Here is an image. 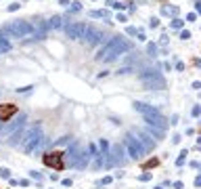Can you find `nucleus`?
Wrapping results in <instances>:
<instances>
[{
	"mask_svg": "<svg viewBox=\"0 0 201 189\" xmlns=\"http://www.w3.org/2000/svg\"><path fill=\"white\" fill-rule=\"evenodd\" d=\"M141 82L147 86V88H166V80L161 78V74L155 70H145L138 74Z\"/></svg>",
	"mask_w": 201,
	"mask_h": 189,
	"instance_id": "obj_4",
	"label": "nucleus"
},
{
	"mask_svg": "<svg viewBox=\"0 0 201 189\" xmlns=\"http://www.w3.org/2000/svg\"><path fill=\"white\" fill-rule=\"evenodd\" d=\"M155 164H157V160H149V162L145 164V168H151V166H155Z\"/></svg>",
	"mask_w": 201,
	"mask_h": 189,
	"instance_id": "obj_19",
	"label": "nucleus"
},
{
	"mask_svg": "<svg viewBox=\"0 0 201 189\" xmlns=\"http://www.w3.org/2000/svg\"><path fill=\"white\" fill-rule=\"evenodd\" d=\"M84 40H86L88 44H96L99 40H103V34H101V32H96V30H90V27H88V32H86V36H84Z\"/></svg>",
	"mask_w": 201,
	"mask_h": 189,
	"instance_id": "obj_12",
	"label": "nucleus"
},
{
	"mask_svg": "<svg viewBox=\"0 0 201 189\" xmlns=\"http://www.w3.org/2000/svg\"><path fill=\"white\" fill-rule=\"evenodd\" d=\"M128 48H130V42H128L126 38H122V36H115V38H111L105 46L101 48V53L96 55V59L113 61V59H118L119 55H124Z\"/></svg>",
	"mask_w": 201,
	"mask_h": 189,
	"instance_id": "obj_1",
	"label": "nucleus"
},
{
	"mask_svg": "<svg viewBox=\"0 0 201 189\" xmlns=\"http://www.w3.org/2000/svg\"><path fill=\"white\" fill-rule=\"evenodd\" d=\"M67 155H69V166H75L78 164V160H80V155H82V151H80V143L73 141L69 145V151H67Z\"/></svg>",
	"mask_w": 201,
	"mask_h": 189,
	"instance_id": "obj_10",
	"label": "nucleus"
},
{
	"mask_svg": "<svg viewBox=\"0 0 201 189\" xmlns=\"http://www.w3.org/2000/svg\"><path fill=\"white\" fill-rule=\"evenodd\" d=\"M17 111H19V107L13 105V103H0V120L2 122H9Z\"/></svg>",
	"mask_w": 201,
	"mask_h": 189,
	"instance_id": "obj_9",
	"label": "nucleus"
},
{
	"mask_svg": "<svg viewBox=\"0 0 201 189\" xmlns=\"http://www.w3.org/2000/svg\"><path fill=\"white\" fill-rule=\"evenodd\" d=\"M151 135H155L157 139H161V137H164V130H159V128H155V126H151Z\"/></svg>",
	"mask_w": 201,
	"mask_h": 189,
	"instance_id": "obj_15",
	"label": "nucleus"
},
{
	"mask_svg": "<svg viewBox=\"0 0 201 189\" xmlns=\"http://www.w3.org/2000/svg\"><path fill=\"white\" fill-rule=\"evenodd\" d=\"M42 139H44V137L40 135V126H32V128H29V132H23V141H21V145H23V151L32 154L34 149H38V147H40Z\"/></svg>",
	"mask_w": 201,
	"mask_h": 189,
	"instance_id": "obj_3",
	"label": "nucleus"
},
{
	"mask_svg": "<svg viewBox=\"0 0 201 189\" xmlns=\"http://www.w3.org/2000/svg\"><path fill=\"white\" fill-rule=\"evenodd\" d=\"M126 160V151L122 145H113L111 147V154H107V166H118V164H124Z\"/></svg>",
	"mask_w": 201,
	"mask_h": 189,
	"instance_id": "obj_7",
	"label": "nucleus"
},
{
	"mask_svg": "<svg viewBox=\"0 0 201 189\" xmlns=\"http://www.w3.org/2000/svg\"><path fill=\"white\" fill-rule=\"evenodd\" d=\"M180 38H182V40H189L191 34H189V32H182V34H180Z\"/></svg>",
	"mask_w": 201,
	"mask_h": 189,
	"instance_id": "obj_21",
	"label": "nucleus"
},
{
	"mask_svg": "<svg viewBox=\"0 0 201 189\" xmlns=\"http://www.w3.org/2000/svg\"><path fill=\"white\" fill-rule=\"evenodd\" d=\"M0 177L2 179H11V172H9L6 168H0Z\"/></svg>",
	"mask_w": 201,
	"mask_h": 189,
	"instance_id": "obj_16",
	"label": "nucleus"
},
{
	"mask_svg": "<svg viewBox=\"0 0 201 189\" xmlns=\"http://www.w3.org/2000/svg\"><path fill=\"white\" fill-rule=\"evenodd\" d=\"M180 25H182V21H178V19H176V21H172V27H180Z\"/></svg>",
	"mask_w": 201,
	"mask_h": 189,
	"instance_id": "obj_22",
	"label": "nucleus"
},
{
	"mask_svg": "<svg viewBox=\"0 0 201 189\" xmlns=\"http://www.w3.org/2000/svg\"><path fill=\"white\" fill-rule=\"evenodd\" d=\"M44 164L55 168V170H63L65 162H63V154L61 151H46L44 154Z\"/></svg>",
	"mask_w": 201,
	"mask_h": 189,
	"instance_id": "obj_6",
	"label": "nucleus"
},
{
	"mask_svg": "<svg viewBox=\"0 0 201 189\" xmlns=\"http://www.w3.org/2000/svg\"><path fill=\"white\" fill-rule=\"evenodd\" d=\"M138 179H141V181H149V179H151V175H149V172H145V175H141Z\"/></svg>",
	"mask_w": 201,
	"mask_h": 189,
	"instance_id": "obj_20",
	"label": "nucleus"
},
{
	"mask_svg": "<svg viewBox=\"0 0 201 189\" xmlns=\"http://www.w3.org/2000/svg\"><path fill=\"white\" fill-rule=\"evenodd\" d=\"M29 177L36 179V181H40V179H42V177H40V172H36V170H32V172H29Z\"/></svg>",
	"mask_w": 201,
	"mask_h": 189,
	"instance_id": "obj_18",
	"label": "nucleus"
},
{
	"mask_svg": "<svg viewBox=\"0 0 201 189\" xmlns=\"http://www.w3.org/2000/svg\"><path fill=\"white\" fill-rule=\"evenodd\" d=\"M0 32L6 36H13V38H23V36L34 32V25L29 23V21H11V23L2 25Z\"/></svg>",
	"mask_w": 201,
	"mask_h": 189,
	"instance_id": "obj_2",
	"label": "nucleus"
},
{
	"mask_svg": "<svg viewBox=\"0 0 201 189\" xmlns=\"http://www.w3.org/2000/svg\"><path fill=\"white\" fill-rule=\"evenodd\" d=\"M65 32H67V36H69V38L78 40V38H84V36H86V32H88V25L73 21V23H67V25H65Z\"/></svg>",
	"mask_w": 201,
	"mask_h": 189,
	"instance_id": "obj_8",
	"label": "nucleus"
},
{
	"mask_svg": "<svg viewBox=\"0 0 201 189\" xmlns=\"http://www.w3.org/2000/svg\"><path fill=\"white\" fill-rule=\"evenodd\" d=\"M9 48H11V44L6 40H0V50H9Z\"/></svg>",
	"mask_w": 201,
	"mask_h": 189,
	"instance_id": "obj_17",
	"label": "nucleus"
},
{
	"mask_svg": "<svg viewBox=\"0 0 201 189\" xmlns=\"http://www.w3.org/2000/svg\"><path fill=\"white\" fill-rule=\"evenodd\" d=\"M59 25H61V17L59 15H55V17L48 21V27H59Z\"/></svg>",
	"mask_w": 201,
	"mask_h": 189,
	"instance_id": "obj_13",
	"label": "nucleus"
},
{
	"mask_svg": "<svg viewBox=\"0 0 201 189\" xmlns=\"http://www.w3.org/2000/svg\"><path fill=\"white\" fill-rule=\"evenodd\" d=\"M187 155H189V151H187V149H182V154L178 155L176 164H178V166H182V164H184V160H187Z\"/></svg>",
	"mask_w": 201,
	"mask_h": 189,
	"instance_id": "obj_14",
	"label": "nucleus"
},
{
	"mask_svg": "<svg viewBox=\"0 0 201 189\" xmlns=\"http://www.w3.org/2000/svg\"><path fill=\"white\" fill-rule=\"evenodd\" d=\"M134 109H136V111H141L145 118H147V116H155V114H159V109H157V107L147 105V103H134Z\"/></svg>",
	"mask_w": 201,
	"mask_h": 189,
	"instance_id": "obj_11",
	"label": "nucleus"
},
{
	"mask_svg": "<svg viewBox=\"0 0 201 189\" xmlns=\"http://www.w3.org/2000/svg\"><path fill=\"white\" fill-rule=\"evenodd\" d=\"M124 143H126V147H128V155L134 158V160H138V158L145 154L141 141H138V139H134L132 135H126V141H124Z\"/></svg>",
	"mask_w": 201,
	"mask_h": 189,
	"instance_id": "obj_5",
	"label": "nucleus"
}]
</instances>
